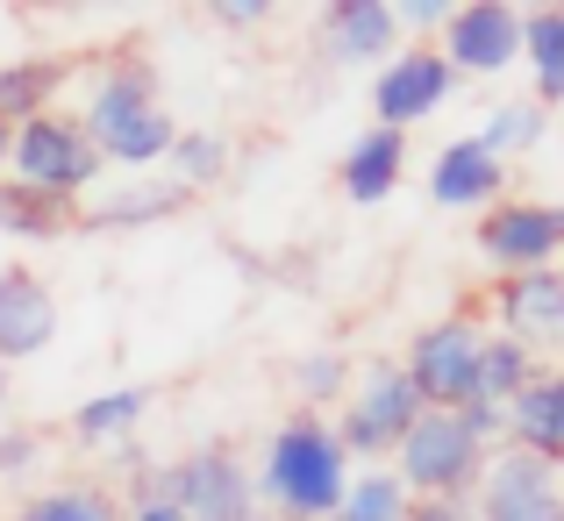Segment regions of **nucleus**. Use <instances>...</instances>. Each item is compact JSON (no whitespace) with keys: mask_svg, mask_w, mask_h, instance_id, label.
<instances>
[{"mask_svg":"<svg viewBox=\"0 0 564 521\" xmlns=\"http://www.w3.org/2000/svg\"><path fill=\"white\" fill-rule=\"evenodd\" d=\"M500 451L564 465V365H543L536 379L508 400V443H500Z\"/></svg>","mask_w":564,"mask_h":521,"instance_id":"16","label":"nucleus"},{"mask_svg":"<svg viewBox=\"0 0 564 521\" xmlns=\"http://www.w3.org/2000/svg\"><path fill=\"white\" fill-rule=\"evenodd\" d=\"M122 521H186L172 500H158V493H129V508H122Z\"/></svg>","mask_w":564,"mask_h":521,"instance_id":"32","label":"nucleus"},{"mask_svg":"<svg viewBox=\"0 0 564 521\" xmlns=\"http://www.w3.org/2000/svg\"><path fill=\"white\" fill-rule=\"evenodd\" d=\"M186 207H193V193L172 172L165 178L137 172V178H122V186H100V200L79 207V229H151V221H172V215H186Z\"/></svg>","mask_w":564,"mask_h":521,"instance_id":"17","label":"nucleus"},{"mask_svg":"<svg viewBox=\"0 0 564 521\" xmlns=\"http://www.w3.org/2000/svg\"><path fill=\"white\" fill-rule=\"evenodd\" d=\"M79 229V200H57L43 186H22V178H0V236L14 243H51V236Z\"/></svg>","mask_w":564,"mask_h":521,"instance_id":"20","label":"nucleus"},{"mask_svg":"<svg viewBox=\"0 0 564 521\" xmlns=\"http://www.w3.org/2000/svg\"><path fill=\"white\" fill-rule=\"evenodd\" d=\"M471 137H479L500 165H514V158H529L543 137H551V108H536V100H500V108L486 115Z\"/></svg>","mask_w":564,"mask_h":521,"instance_id":"23","label":"nucleus"},{"mask_svg":"<svg viewBox=\"0 0 564 521\" xmlns=\"http://www.w3.org/2000/svg\"><path fill=\"white\" fill-rule=\"evenodd\" d=\"M86 137H94L100 165H122V172H151L172 158V137H180V122H172L165 94H158V65H143V57H115V65H100V79L86 86Z\"/></svg>","mask_w":564,"mask_h":521,"instance_id":"2","label":"nucleus"},{"mask_svg":"<svg viewBox=\"0 0 564 521\" xmlns=\"http://www.w3.org/2000/svg\"><path fill=\"white\" fill-rule=\"evenodd\" d=\"M143 414H151V386H108V393H86L72 408V436L86 451H122L143 428Z\"/></svg>","mask_w":564,"mask_h":521,"instance_id":"19","label":"nucleus"},{"mask_svg":"<svg viewBox=\"0 0 564 521\" xmlns=\"http://www.w3.org/2000/svg\"><path fill=\"white\" fill-rule=\"evenodd\" d=\"M393 14H400V36H429V29H436L443 36V22H451V0H393Z\"/></svg>","mask_w":564,"mask_h":521,"instance_id":"30","label":"nucleus"},{"mask_svg":"<svg viewBox=\"0 0 564 521\" xmlns=\"http://www.w3.org/2000/svg\"><path fill=\"white\" fill-rule=\"evenodd\" d=\"M479 357H486V329L471 315H443V322H422L400 350V371L408 386L422 393V408L436 414H465L479 400Z\"/></svg>","mask_w":564,"mask_h":521,"instance_id":"6","label":"nucleus"},{"mask_svg":"<svg viewBox=\"0 0 564 521\" xmlns=\"http://www.w3.org/2000/svg\"><path fill=\"white\" fill-rule=\"evenodd\" d=\"M508 165L486 151L479 137H451L436 158H429V200L436 207H465V215H486L494 200H508Z\"/></svg>","mask_w":564,"mask_h":521,"instance_id":"15","label":"nucleus"},{"mask_svg":"<svg viewBox=\"0 0 564 521\" xmlns=\"http://www.w3.org/2000/svg\"><path fill=\"white\" fill-rule=\"evenodd\" d=\"M8 158H14V129L0 122V178H8Z\"/></svg>","mask_w":564,"mask_h":521,"instance_id":"34","label":"nucleus"},{"mask_svg":"<svg viewBox=\"0 0 564 521\" xmlns=\"http://www.w3.org/2000/svg\"><path fill=\"white\" fill-rule=\"evenodd\" d=\"M408 508H414V493L379 465V471H358V479H350L344 508H336L329 521H408Z\"/></svg>","mask_w":564,"mask_h":521,"instance_id":"28","label":"nucleus"},{"mask_svg":"<svg viewBox=\"0 0 564 521\" xmlns=\"http://www.w3.org/2000/svg\"><path fill=\"white\" fill-rule=\"evenodd\" d=\"M229 165H236V151H229V137H221V129H180V137H172V158H165V172L180 178L186 193L221 186Z\"/></svg>","mask_w":564,"mask_h":521,"instance_id":"25","label":"nucleus"},{"mask_svg":"<svg viewBox=\"0 0 564 521\" xmlns=\"http://www.w3.org/2000/svg\"><path fill=\"white\" fill-rule=\"evenodd\" d=\"M250 471H258V500L272 521H329L344 508L350 479H358V465H350L329 414H286L264 436Z\"/></svg>","mask_w":564,"mask_h":521,"instance_id":"1","label":"nucleus"},{"mask_svg":"<svg viewBox=\"0 0 564 521\" xmlns=\"http://www.w3.org/2000/svg\"><path fill=\"white\" fill-rule=\"evenodd\" d=\"M350 386H358V365H350L344 350H301L293 357V400H301V414L344 408Z\"/></svg>","mask_w":564,"mask_h":521,"instance_id":"24","label":"nucleus"},{"mask_svg":"<svg viewBox=\"0 0 564 521\" xmlns=\"http://www.w3.org/2000/svg\"><path fill=\"white\" fill-rule=\"evenodd\" d=\"M443 57H451L457 79H500V72L522 65V8L508 0H465L443 22Z\"/></svg>","mask_w":564,"mask_h":521,"instance_id":"10","label":"nucleus"},{"mask_svg":"<svg viewBox=\"0 0 564 521\" xmlns=\"http://www.w3.org/2000/svg\"><path fill=\"white\" fill-rule=\"evenodd\" d=\"M8 371H14V365H0V408H8Z\"/></svg>","mask_w":564,"mask_h":521,"instance_id":"35","label":"nucleus"},{"mask_svg":"<svg viewBox=\"0 0 564 521\" xmlns=\"http://www.w3.org/2000/svg\"><path fill=\"white\" fill-rule=\"evenodd\" d=\"M36 457H43V436H36V428H0V479L36 471Z\"/></svg>","mask_w":564,"mask_h":521,"instance_id":"29","label":"nucleus"},{"mask_svg":"<svg viewBox=\"0 0 564 521\" xmlns=\"http://www.w3.org/2000/svg\"><path fill=\"white\" fill-rule=\"evenodd\" d=\"M336 178H344V193L358 207H379V200H393V186L408 178V137L400 129H358L350 137V151H344V165H336Z\"/></svg>","mask_w":564,"mask_h":521,"instance_id":"18","label":"nucleus"},{"mask_svg":"<svg viewBox=\"0 0 564 521\" xmlns=\"http://www.w3.org/2000/svg\"><path fill=\"white\" fill-rule=\"evenodd\" d=\"M557 215H564V200H557Z\"/></svg>","mask_w":564,"mask_h":521,"instance_id":"36","label":"nucleus"},{"mask_svg":"<svg viewBox=\"0 0 564 521\" xmlns=\"http://www.w3.org/2000/svg\"><path fill=\"white\" fill-rule=\"evenodd\" d=\"M408 521H471V500H414Z\"/></svg>","mask_w":564,"mask_h":521,"instance_id":"33","label":"nucleus"},{"mask_svg":"<svg viewBox=\"0 0 564 521\" xmlns=\"http://www.w3.org/2000/svg\"><path fill=\"white\" fill-rule=\"evenodd\" d=\"M315 43L344 72H379L400 51V14H393V0H329L315 14Z\"/></svg>","mask_w":564,"mask_h":521,"instance_id":"12","label":"nucleus"},{"mask_svg":"<svg viewBox=\"0 0 564 521\" xmlns=\"http://www.w3.org/2000/svg\"><path fill=\"white\" fill-rule=\"evenodd\" d=\"M14 521H122V500L108 486H43L14 508Z\"/></svg>","mask_w":564,"mask_h":521,"instance_id":"26","label":"nucleus"},{"mask_svg":"<svg viewBox=\"0 0 564 521\" xmlns=\"http://www.w3.org/2000/svg\"><path fill=\"white\" fill-rule=\"evenodd\" d=\"M57 86H65V57H14V65H0V122L22 129L36 115H51Z\"/></svg>","mask_w":564,"mask_h":521,"instance_id":"22","label":"nucleus"},{"mask_svg":"<svg viewBox=\"0 0 564 521\" xmlns=\"http://www.w3.org/2000/svg\"><path fill=\"white\" fill-rule=\"evenodd\" d=\"M137 493H158L172 500L186 521H258L264 500H258V471L229 451V443H200V451L172 457V465H151L137 479Z\"/></svg>","mask_w":564,"mask_h":521,"instance_id":"3","label":"nucleus"},{"mask_svg":"<svg viewBox=\"0 0 564 521\" xmlns=\"http://www.w3.org/2000/svg\"><path fill=\"white\" fill-rule=\"evenodd\" d=\"M422 393L408 386V371H400V357H372V365H358V386H350V400L329 414L336 436H344L350 465L379 471L393 465V451L408 443V428L422 422Z\"/></svg>","mask_w":564,"mask_h":521,"instance_id":"4","label":"nucleus"},{"mask_svg":"<svg viewBox=\"0 0 564 521\" xmlns=\"http://www.w3.org/2000/svg\"><path fill=\"white\" fill-rule=\"evenodd\" d=\"M479 258L494 264L500 279H529V272H551L564 264V215L557 200H522V193H508V200H494L479 215Z\"/></svg>","mask_w":564,"mask_h":521,"instance_id":"8","label":"nucleus"},{"mask_svg":"<svg viewBox=\"0 0 564 521\" xmlns=\"http://www.w3.org/2000/svg\"><path fill=\"white\" fill-rule=\"evenodd\" d=\"M258 521H272V514H258Z\"/></svg>","mask_w":564,"mask_h":521,"instance_id":"37","label":"nucleus"},{"mask_svg":"<svg viewBox=\"0 0 564 521\" xmlns=\"http://www.w3.org/2000/svg\"><path fill=\"white\" fill-rule=\"evenodd\" d=\"M8 178H22V186H43L57 193V200H86V193L100 186V151L94 137H86L79 115H36V122L14 129V158H8Z\"/></svg>","mask_w":564,"mask_h":521,"instance_id":"7","label":"nucleus"},{"mask_svg":"<svg viewBox=\"0 0 564 521\" xmlns=\"http://www.w3.org/2000/svg\"><path fill=\"white\" fill-rule=\"evenodd\" d=\"M486 457H494V451L471 436L465 414H436V408H429L422 422L408 428V443L393 451L386 471H393L414 500H471L479 479H486Z\"/></svg>","mask_w":564,"mask_h":521,"instance_id":"5","label":"nucleus"},{"mask_svg":"<svg viewBox=\"0 0 564 521\" xmlns=\"http://www.w3.org/2000/svg\"><path fill=\"white\" fill-rule=\"evenodd\" d=\"M500 336H514L529 357H564V264L529 279H500Z\"/></svg>","mask_w":564,"mask_h":521,"instance_id":"13","label":"nucleus"},{"mask_svg":"<svg viewBox=\"0 0 564 521\" xmlns=\"http://www.w3.org/2000/svg\"><path fill=\"white\" fill-rule=\"evenodd\" d=\"M451 94H457V72L436 43H400L372 72V115H379V129H400V137L422 129L429 115H443Z\"/></svg>","mask_w":564,"mask_h":521,"instance_id":"9","label":"nucleus"},{"mask_svg":"<svg viewBox=\"0 0 564 521\" xmlns=\"http://www.w3.org/2000/svg\"><path fill=\"white\" fill-rule=\"evenodd\" d=\"M522 65L529 86H536V108H557L564 100V8H522Z\"/></svg>","mask_w":564,"mask_h":521,"instance_id":"21","label":"nucleus"},{"mask_svg":"<svg viewBox=\"0 0 564 521\" xmlns=\"http://www.w3.org/2000/svg\"><path fill=\"white\" fill-rule=\"evenodd\" d=\"M536 371H543V365H536V357H529L522 344H514V336L486 329V357H479V400H486V408L508 414V400L522 393V386L536 379Z\"/></svg>","mask_w":564,"mask_h":521,"instance_id":"27","label":"nucleus"},{"mask_svg":"<svg viewBox=\"0 0 564 521\" xmlns=\"http://www.w3.org/2000/svg\"><path fill=\"white\" fill-rule=\"evenodd\" d=\"M57 344V293L29 264H0V365H22Z\"/></svg>","mask_w":564,"mask_h":521,"instance_id":"14","label":"nucleus"},{"mask_svg":"<svg viewBox=\"0 0 564 521\" xmlns=\"http://www.w3.org/2000/svg\"><path fill=\"white\" fill-rule=\"evenodd\" d=\"M215 14L221 29H258V22H272V0H215Z\"/></svg>","mask_w":564,"mask_h":521,"instance_id":"31","label":"nucleus"},{"mask_svg":"<svg viewBox=\"0 0 564 521\" xmlns=\"http://www.w3.org/2000/svg\"><path fill=\"white\" fill-rule=\"evenodd\" d=\"M557 479H564V465H557Z\"/></svg>","mask_w":564,"mask_h":521,"instance_id":"38","label":"nucleus"},{"mask_svg":"<svg viewBox=\"0 0 564 521\" xmlns=\"http://www.w3.org/2000/svg\"><path fill=\"white\" fill-rule=\"evenodd\" d=\"M557 8H564V0H557Z\"/></svg>","mask_w":564,"mask_h":521,"instance_id":"39","label":"nucleus"},{"mask_svg":"<svg viewBox=\"0 0 564 521\" xmlns=\"http://www.w3.org/2000/svg\"><path fill=\"white\" fill-rule=\"evenodd\" d=\"M471 521H564L557 465L522 457V451H494L479 493H471Z\"/></svg>","mask_w":564,"mask_h":521,"instance_id":"11","label":"nucleus"}]
</instances>
